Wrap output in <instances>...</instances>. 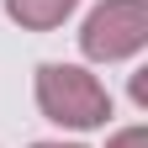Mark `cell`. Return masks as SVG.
Here are the masks:
<instances>
[{
    "label": "cell",
    "instance_id": "3957f363",
    "mask_svg": "<svg viewBox=\"0 0 148 148\" xmlns=\"http://www.w3.org/2000/svg\"><path fill=\"white\" fill-rule=\"evenodd\" d=\"M5 11H11L21 27H32V32H48V27H58L64 16L74 11V0H5Z\"/></svg>",
    "mask_w": 148,
    "mask_h": 148
},
{
    "label": "cell",
    "instance_id": "5b68a950",
    "mask_svg": "<svg viewBox=\"0 0 148 148\" xmlns=\"http://www.w3.org/2000/svg\"><path fill=\"white\" fill-rule=\"evenodd\" d=\"M32 148H64V143H32ZM69 148H74V143H69Z\"/></svg>",
    "mask_w": 148,
    "mask_h": 148
},
{
    "label": "cell",
    "instance_id": "6da1fadb",
    "mask_svg": "<svg viewBox=\"0 0 148 148\" xmlns=\"http://www.w3.org/2000/svg\"><path fill=\"white\" fill-rule=\"evenodd\" d=\"M37 106L64 127H101L111 116L106 85L74 64H42L37 69Z\"/></svg>",
    "mask_w": 148,
    "mask_h": 148
},
{
    "label": "cell",
    "instance_id": "277c9868",
    "mask_svg": "<svg viewBox=\"0 0 148 148\" xmlns=\"http://www.w3.org/2000/svg\"><path fill=\"white\" fill-rule=\"evenodd\" d=\"M111 148H148V132H143V127H127V132L111 138Z\"/></svg>",
    "mask_w": 148,
    "mask_h": 148
},
{
    "label": "cell",
    "instance_id": "7a4b0ae2",
    "mask_svg": "<svg viewBox=\"0 0 148 148\" xmlns=\"http://www.w3.org/2000/svg\"><path fill=\"white\" fill-rule=\"evenodd\" d=\"M143 42H148V5H143V0H106V5L90 11V21L79 32V48L95 64L132 58Z\"/></svg>",
    "mask_w": 148,
    "mask_h": 148
}]
</instances>
